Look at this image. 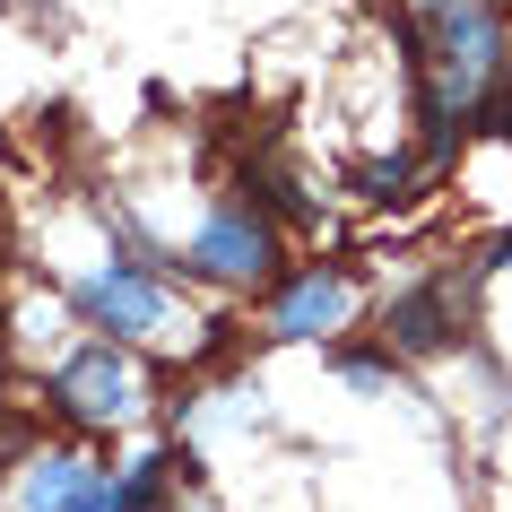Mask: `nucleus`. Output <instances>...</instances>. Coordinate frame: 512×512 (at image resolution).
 <instances>
[{"mask_svg": "<svg viewBox=\"0 0 512 512\" xmlns=\"http://www.w3.org/2000/svg\"><path fill=\"white\" fill-rule=\"evenodd\" d=\"M200 278H226V287H252V278H270L278 261V235H270V217H252V209H217L200 235H191L183 252Z\"/></svg>", "mask_w": 512, "mask_h": 512, "instance_id": "obj_3", "label": "nucleus"}, {"mask_svg": "<svg viewBox=\"0 0 512 512\" xmlns=\"http://www.w3.org/2000/svg\"><path fill=\"white\" fill-rule=\"evenodd\" d=\"M486 261H495V270H512V235H504V243H495V252H486Z\"/></svg>", "mask_w": 512, "mask_h": 512, "instance_id": "obj_9", "label": "nucleus"}, {"mask_svg": "<svg viewBox=\"0 0 512 512\" xmlns=\"http://www.w3.org/2000/svg\"><path fill=\"white\" fill-rule=\"evenodd\" d=\"M460 330V304H452V278H426V287H408V296H391V313H382V339H391V356H443Z\"/></svg>", "mask_w": 512, "mask_h": 512, "instance_id": "obj_6", "label": "nucleus"}, {"mask_svg": "<svg viewBox=\"0 0 512 512\" xmlns=\"http://www.w3.org/2000/svg\"><path fill=\"white\" fill-rule=\"evenodd\" d=\"M139 391H148V382H139V365L113 348V339H87V348L53 374V408L70 426H122L139 408Z\"/></svg>", "mask_w": 512, "mask_h": 512, "instance_id": "obj_2", "label": "nucleus"}, {"mask_svg": "<svg viewBox=\"0 0 512 512\" xmlns=\"http://www.w3.org/2000/svg\"><path fill=\"white\" fill-rule=\"evenodd\" d=\"M348 313H356L348 270H304V278H287V296L270 304V330L278 339H330V330H348Z\"/></svg>", "mask_w": 512, "mask_h": 512, "instance_id": "obj_5", "label": "nucleus"}, {"mask_svg": "<svg viewBox=\"0 0 512 512\" xmlns=\"http://www.w3.org/2000/svg\"><path fill=\"white\" fill-rule=\"evenodd\" d=\"M79 313L96 330H113V339H148V330H165V287L139 270V261H122V270H105V278L79 287Z\"/></svg>", "mask_w": 512, "mask_h": 512, "instance_id": "obj_4", "label": "nucleus"}, {"mask_svg": "<svg viewBox=\"0 0 512 512\" xmlns=\"http://www.w3.org/2000/svg\"><path fill=\"white\" fill-rule=\"evenodd\" d=\"M348 183L365 191V200H400V191H408V157H382V165H356Z\"/></svg>", "mask_w": 512, "mask_h": 512, "instance_id": "obj_8", "label": "nucleus"}, {"mask_svg": "<svg viewBox=\"0 0 512 512\" xmlns=\"http://www.w3.org/2000/svg\"><path fill=\"white\" fill-rule=\"evenodd\" d=\"M408 79H417V113H426V148L452 157L460 113H486L495 79H504V18L495 0H417L408 9Z\"/></svg>", "mask_w": 512, "mask_h": 512, "instance_id": "obj_1", "label": "nucleus"}, {"mask_svg": "<svg viewBox=\"0 0 512 512\" xmlns=\"http://www.w3.org/2000/svg\"><path fill=\"white\" fill-rule=\"evenodd\" d=\"M87 478H96V460H79V452H35V460H27V512H79Z\"/></svg>", "mask_w": 512, "mask_h": 512, "instance_id": "obj_7", "label": "nucleus"}]
</instances>
